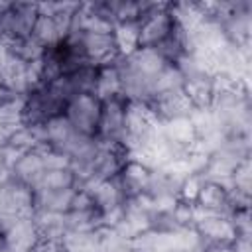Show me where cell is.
I'll list each match as a JSON object with an SVG mask.
<instances>
[{"label":"cell","mask_w":252,"mask_h":252,"mask_svg":"<svg viewBox=\"0 0 252 252\" xmlns=\"http://www.w3.org/2000/svg\"><path fill=\"white\" fill-rule=\"evenodd\" d=\"M69 98L57 89L55 83L41 85L30 91L22 100V124L24 126H43L51 118L63 114Z\"/></svg>","instance_id":"cell-1"},{"label":"cell","mask_w":252,"mask_h":252,"mask_svg":"<svg viewBox=\"0 0 252 252\" xmlns=\"http://www.w3.org/2000/svg\"><path fill=\"white\" fill-rule=\"evenodd\" d=\"M100 110H102V100L96 94L81 93L69 98V102L65 104L63 116L79 136L96 138Z\"/></svg>","instance_id":"cell-2"},{"label":"cell","mask_w":252,"mask_h":252,"mask_svg":"<svg viewBox=\"0 0 252 252\" xmlns=\"http://www.w3.org/2000/svg\"><path fill=\"white\" fill-rule=\"evenodd\" d=\"M37 16V2H8V6L0 10V41L10 43L32 35Z\"/></svg>","instance_id":"cell-3"},{"label":"cell","mask_w":252,"mask_h":252,"mask_svg":"<svg viewBox=\"0 0 252 252\" xmlns=\"http://www.w3.org/2000/svg\"><path fill=\"white\" fill-rule=\"evenodd\" d=\"M175 28V20L171 16L169 4L165 2H150L142 20L138 22L140 47H158Z\"/></svg>","instance_id":"cell-4"},{"label":"cell","mask_w":252,"mask_h":252,"mask_svg":"<svg viewBox=\"0 0 252 252\" xmlns=\"http://www.w3.org/2000/svg\"><path fill=\"white\" fill-rule=\"evenodd\" d=\"M193 230L203 244H232L238 238L236 224L226 213H205L195 207Z\"/></svg>","instance_id":"cell-5"},{"label":"cell","mask_w":252,"mask_h":252,"mask_svg":"<svg viewBox=\"0 0 252 252\" xmlns=\"http://www.w3.org/2000/svg\"><path fill=\"white\" fill-rule=\"evenodd\" d=\"M130 159L128 146L116 140H96V150L91 159V181L114 179Z\"/></svg>","instance_id":"cell-6"},{"label":"cell","mask_w":252,"mask_h":252,"mask_svg":"<svg viewBox=\"0 0 252 252\" xmlns=\"http://www.w3.org/2000/svg\"><path fill=\"white\" fill-rule=\"evenodd\" d=\"M35 213V189L10 177L0 187V217L32 219Z\"/></svg>","instance_id":"cell-7"},{"label":"cell","mask_w":252,"mask_h":252,"mask_svg":"<svg viewBox=\"0 0 252 252\" xmlns=\"http://www.w3.org/2000/svg\"><path fill=\"white\" fill-rule=\"evenodd\" d=\"M75 33L79 35V43L87 63L94 67H104V65H114L120 59L112 33H87V32H75Z\"/></svg>","instance_id":"cell-8"},{"label":"cell","mask_w":252,"mask_h":252,"mask_svg":"<svg viewBox=\"0 0 252 252\" xmlns=\"http://www.w3.org/2000/svg\"><path fill=\"white\" fill-rule=\"evenodd\" d=\"M4 222V250L6 252H32L39 240L37 228L32 219H8L0 217Z\"/></svg>","instance_id":"cell-9"},{"label":"cell","mask_w":252,"mask_h":252,"mask_svg":"<svg viewBox=\"0 0 252 252\" xmlns=\"http://www.w3.org/2000/svg\"><path fill=\"white\" fill-rule=\"evenodd\" d=\"M124 114H126V98L114 96L102 100L100 120L96 140H116L124 144Z\"/></svg>","instance_id":"cell-10"},{"label":"cell","mask_w":252,"mask_h":252,"mask_svg":"<svg viewBox=\"0 0 252 252\" xmlns=\"http://www.w3.org/2000/svg\"><path fill=\"white\" fill-rule=\"evenodd\" d=\"M152 177H154V169L146 167L144 163L136 161V159H128L126 165L122 167V171L118 173L116 181L122 189L124 199H134L140 195H146L150 191L152 185Z\"/></svg>","instance_id":"cell-11"},{"label":"cell","mask_w":252,"mask_h":252,"mask_svg":"<svg viewBox=\"0 0 252 252\" xmlns=\"http://www.w3.org/2000/svg\"><path fill=\"white\" fill-rule=\"evenodd\" d=\"M148 104H150V108L154 110V114H156V118H158L159 122H167V120L191 116V112H193L189 100H187L185 94L181 93V87L152 96V98L148 100Z\"/></svg>","instance_id":"cell-12"},{"label":"cell","mask_w":252,"mask_h":252,"mask_svg":"<svg viewBox=\"0 0 252 252\" xmlns=\"http://www.w3.org/2000/svg\"><path fill=\"white\" fill-rule=\"evenodd\" d=\"M181 93L185 94V98L189 100L193 110H211L213 106V77L201 75V73H193V75H185L183 83H181Z\"/></svg>","instance_id":"cell-13"},{"label":"cell","mask_w":252,"mask_h":252,"mask_svg":"<svg viewBox=\"0 0 252 252\" xmlns=\"http://www.w3.org/2000/svg\"><path fill=\"white\" fill-rule=\"evenodd\" d=\"M228 201H230L228 185H224L220 181L205 179L199 189L195 207L205 213H226L228 215Z\"/></svg>","instance_id":"cell-14"},{"label":"cell","mask_w":252,"mask_h":252,"mask_svg":"<svg viewBox=\"0 0 252 252\" xmlns=\"http://www.w3.org/2000/svg\"><path fill=\"white\" fill-rule=\"evenodd\" d=\"M43 173H45V165H43L41 154L37 150H30V152L22 154L10 167V175L30 187H35Z\"/></svg>","instance_id":"cell-15"},{"label":"cell","mask_w":252,"mask_h":252,"mask_svg":"<svg viewBox=\"0 0 252 252\" xmlns=\"http://www.w3.org/2000/svg\"><path fill=\"white\" fill-rule=\"evenodd\" d=\"M93 94H96L100 100L122 96V79H120L118 61L114 65L98 67V75H96V83H94Z\"/></svg>","instance_id":"cell-16"},{"label":"cell","mask_w":252,"mask_h":252,"mask_svg":"<svg viewBox=\"0 0 252 252\" xmlns=\"http://www.w3.org/2000/svg\"><path fill=\"white\" fill-rule=\"evenodd\" d=\"M112 39H114V45H116V51H118L120 57L132 55L136 49H140L138 24H134V22L114 24V28H112Z\"/></svg>","instance_id":"cell-17"},{"label":"cell","mask_w":252,"mask_h":252,"mask_svg":"<svg viewBox=\"0 0 252 252\" xmlns=\"http://www.w3.org/2000/svg\"><path fill=\"white\" fill-rule=\"evenodd\" d=\"M79 187V181L73 173V169H47L37 185L33 187L35 191H65V189H75Z\"/></svg>","instance_id":"cell-18"},{"label":"cell","mask_w":252,"mask_h":252,"mask_svg":"<svg viewBox=\"0 0 252 252\" xmlns=\"http://www.w3.org/2000/svg\"><path fill=\"white\" fill-rule=\"evenodd\" d=\"M6 45H8L10 53H12L16 59L24 61V63H35V61H41L43 55H45V51H47V49H45L35 37H32V35L14 39V41H10V43H6Z\"/></svg>","instance_id":"cell-19"},{"label":"cell","mask_w":252,"mask_h":252,"mask_svg":"<svg viewBox=\"0 0 252 252\" xmlns=\"http://www.w3.org/2000/svg\"><path fill=\"white\" fill-rule=\"evenodd\" d=\"M203 181H205L203 173H187V175L179 181V185H177V191H175L177 203H183V205H195Z\"/></svg>","instance_id":"cell-20"},{"label":"cell","mask_w":252,"mask_h":252,"mask_svg":"<svg viewBox=\"0 0 252 252\" xmlns=\"http://www.w3.org/2000/svg\"><path fill=\"white\" fill-rule=\"evenodd\" d=\"M199 252H236L234 244H203Z\"/></svg>","instance_id":"cell-21"},{"label":"cell","mask_w":252,"mask_h":252,"mask_svg":"<svg viewBox=\"0 0 252 252\" xmlns=\"http://www.w3.org/2000/svg\"><path fill=\"white\" fill-rule=\"evenodd\" d=\"M16 98H20V96H14V94H12V93H10V91L0 83V108H2V106H6L8 102L16 100Z\"/></svg>","instance_id":"cell-22"},{"label":"cell","mask_w":252,"mask_h":252,"mask_svg":"<svg viewBox=\"0 0 252 252\" xmlns=\"http://www.w3.org/2000/svg\"><path fill=\"white\" fill-rule=\"evenodd\" d=\"M0 252H6L4 250V222L0 220Z\"/></svg>","instance_id":"cell-23"},{"label":"cell","mask_w":252,"mask_h":252,"mask_svg":"<svg viewBox=\"0 0 252 252\" xmlns=\"http://www.w3.org/2000/svg\"><path fill=\"white\" fill-rule=\"evenodd\" d=\"M2 167H8L6 165V158H4V146H0V169Z\"/></svg>","instance_id":"cell-24"},{"label":"cell","mask_w":252,"mask_h":252,"mask_svg":"<svg viewBox=\"0 0 252 252\" xmlns=\"http://www.w3.org/2000/svg\"><path fill=\"white\" fill-rule=\"evenodd\" d=\"M6 6H8V2H0V10H4Z\"/></svg>","instance_id":"cell-25"}]
</instances>
